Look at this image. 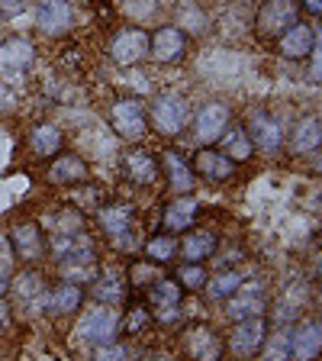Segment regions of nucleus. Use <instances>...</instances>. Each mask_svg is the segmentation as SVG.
Segmentation results:
<instances>
[{
    "label": "nucleus",
    "mask_w": 322,
    "mask_h": 361,
    "mask_svg": "<svg viewBox=\"0 0 322 361\" xmlns=\"http://www.w3.org/2000/svg\"><path fill=\"white\" fill-rule=\"evenodd\" d=\"M264 338H268V323L261 316H248V319H235L233 332H229V352L235 358H255L261 352Z\"/></svg>",
    "instance_id": "nucleus-1"
},
{
    "label": "nucleus",
    "mask_w": 322,
    "mask_h": 361,
    "mask_svg": "<svg viewBox=\"0 0 322 361\" xmlns=\"http://www.w3.org/2000/svg\"><path fill=\"white\" fill-rule=\"evenodd\" d=\"M180 345H184V355H187L190 361H223V336H219L213 326H190L187 332H184V338H180Z\"/></svg>",
    "instance_id": "nucleus-2"
},
{
    "label": "nucleus",
    "mask_w": 322,
    "mask_h": 361,
    "mask_svg": "<svg viewBox=\"0 0 322 361\" xmlns=\"http://www.w3.org/2000/svg\"><path fill=\"white\" fill-rule=\"evenodd\" d=\"M110 123L116 135L126 142H139L149 133V116H145V106L139 100H116L110 110Z\"/></svg>",
    "instance_id": "nucleus-3"
},
{
    "label": "nucleus",
    "mask_w": 322,
    "mask_h": 361,
    "mask_svg": "<svg viewBox=\"0 0 322 361\" xmlns=\"http://www.w3.org/2000/svg\"><path fill=\"white\" fill-rule=\"evenodd\" d=\"M293 23H300L293 0H264V7L258 10V32L264 39H280Z\"/></svg>",
    "instance_id": "nucleus-4"
},
{
    "label": "nucleus",
    "mask_w": 322,
    "mask_h": 361,
    "mask_svg": "<svg viewBox=\"0 0 322 361\" xmlns=\"http://www.w3.org/2000/svg\"><path fill=\"white\" fill-rule=\"evenodd\" d=\"M10 255H16L23 264H36L45 255V235L39 223H16L10 229Z\"/></svg>",
    "instance_id": "nucleus-5"
},
{
    "label": "nucleus",
    "mask_w": 322,
    "mask_h": 361,
    "mask_svg": "<svg viewBox=\"0 0 322 361\" xmlns=\"http://www.w3.org/2000/svg\"><path fill=\"white\" fill-rule=\"evenodd\" d=\"M149 310L161 323L178 319V313H180V284L178 281L158 278L155 284H149Z\"/></svg>",
    "instance_id": "nucleus-6"
},
{
    "label": "nucleus",
    "mask_w": 322,
    "mask_h": 361,
    "mask_svg": "<svg viewBox=\"0 0 322 361\" xmlns=\"http://www.w3.org/2000/svg\"><path fill=\"white\" fill-rule=\"evenodd\" d=\"M149 42L151 36L145 30H120L110 42V59L116 65H135L149 55Z\"/></svg>",
    "instance_id": "nucleus-7"
},
{
    "label": "nucleus",
    "mask_w": 322,
    "mask_h": 361,
    "mask_svg": "<svg viewBox=\"0 0 322 361\" xmlns=\"http://www.w3.org/2000/svg\"><path fill=\"white\" fill-rule=\"evenodd\" d=\"M151 120H155V129L161 135H178L187 123V104L178 94H161L151 106Z\"/></svg>",
    "instance_id": "nucleus-8"
},
{
    "label": "nucleus",
    "mask_w": 322,
    "mask_h": 361,
    "mask_svg": "<svg viewBox=\"0 0 322 361\" xmlns=\"http://www.w3.org/2000/svg\"><path fill=\"white\" fill-rule=\"evenodd\" d=\"M233 123V113L225 104H206L200 113H197V123H194V135L200 139L203 145H213L219 142V135L229 129Z\"/></svg>",
    "instance_id": "nucleus-9"
},
{
    "label": "nucleus",
    "mask_w": 322,
    "mask_h": 361,
    "mask_svg": "<svg viewBox=\"0 0 322 361\" xmlns=\"http://www.w3.org/2000/svg\"><path fill=\"white\" fill-rule=\"evenodd\" d=\"M322 355V323L303 319L290 332V361H316Z\"/></svg>",
    "instance_id": "nucleus-10"
},
{
    "label": "nucleus",
    "mask_w": 322,
    "mask_h": 361,
    "mask_svg": "<svg viewBox=\"0 0 322 361\" xmlns=\"http://www.w3.org/2000/svg\"><path fill=\"white\" fill-rule=\"evenodd\" d=\"M184 49H187V39L178 26H161V30L151 36L149 42V55L161 65H174V61L184 59Z\"/></svg>",
    "instance_id": "nucleus-11"
},
{
    "label": "nucleus",
    "mask_w": 322,
    "mask_h": 361,
    "mask_svg": "<svg viewBox=\"0 0 322 361\" xmlns=\"http://www.w3.org/2000/svg\"><path fill=\"white\" fill-rule=\"evenodd\" d=\"M49 248L58 262H78V258H94V242L87 233H52Z\"/></svg>",
    "instance_id": "nucleus-12"
},
{
    "label": "nucleus",
    "mask_w": 322,
    "mask_h": 361,
    "mask_svg": "<svg viewBox=\"0 0 322 361\" xmlns=\"http://www.w3.org/2000/svg\"><path fill=\"white\" fill-rule=\"evenodd\" d=\"M197 213H200V203L194 200V197L180 194L178 200H171L165 207V216H161V226H165V233H187L190 226H194Z\"/></svg>",
    "instance_id": "nucleus-13"
},
{
    "label": "nucleus",
    "mask_w": 322,
    "mask_h": 361,
    "mask_svg": "<svg viewBox=\"0 0 322 361\" xmlns=\"http://www.w3.org/2000/svg\"><path fill=\"white\" fill-rule=\"evenodd\" d=\"M264 310V287L261 284H242L239 290L229 297V310L225 313L233 319H248V316H261Z\"/></svg>",
    "instance_id": "nucleus-14"
},
{
    "label": "nucleus",
    "mask_w": 322,
    "mask_h": 361,
    "mask_svg": "<svg viewBox=\"0 0 322 361\" xmlns=\"http://www.w3.org/2000/svg\"><path fill=\"white\" fill-rule=\"evenodd\" d=\"M90 171H87V161L78 155H58L49 168V180L58 184V188H71V184H87Z\"/></svg>",
    "instance_id": "nucleus-15"
},
{
    "label": "nucleus",
    "mask_w": 322,
    "mask_h": 361,
    "mask_svg": "<svg viewBox=\"0 0 322 361\" xmlns=\"http://www.w3.org/2000/svg\"><path fill=\"white\" fill-rule=\"evenodd\" d=\"M194 171L206 180H229L235 171V161L225 158L219 149H200L194 158Z\"/></svg>",
    "instance_id": "nucleus-16"
},
{
    "label": "nucleus",
    "mask_w": 322,
    "mask_h": 361,
    "mask_svg": "<svg viewBox=\"0 0 322 361\" xmlns=\"http://www.w3.org/2000/svg\"><path fill=\"white\" fill-rule=\"evenodd\" d=\"M39 26L49 36H61L71 30V7L68 0H39Z\"/></svg>",
    "instance_id": "nucleus-17"
},
{
    "label": "nucleus",
    "mask_w": 322,
    "mask_h": 361,
    "mask_svg": "<svg viewBox=\"0 0 322 361\" xmlns=\"http://www.w3.org/2000/svg\"><path fill=\"white\" fill-rule=\"evenodd\" d=\"M278 52L290 61H300V59H309L313 52V30L303 26V23H293L290 30L278 39Z\"/></svg>",
    "instance_id": "nucleus-18"
},
{
    "label": "nucleus",
    "mask_w": 322,
    "mask_h": 361,
    "mask_svg": "<svg viewBox=\"0 0 322 361\" xmlns=\"http://www.w3.org/2000/svg\"><path fill=\"white\" fill-rule=\"evenodd\" d=\"M116 332H120V316H116V310H97V313H90V319L84 323V338L94 342V345L116 342Z\"/></svg>",
    "instance_id": "nucleus-19"
},
{
    "label": "nucleus",
    "mask_w": 322,
    "mask_h": 361,
    "mask_svg": "<svg viewBox=\"0 0 322 361\" xmlns=\"http://www.w3.org/2000/svg\"><path fill=\"white\" fill-rule=\"evenodd\" d=\"M32 59H36V52H32V42H26V39H7L0 45V71H7V75L26 71Z\"/></svg>",
    "instance_id": "nucleus-20"
},
{
    "label": "nucleus",
    "mask_w": 322,
    "mask_h": 361,
    "mask_svg": "<svg viewBox=\"0 0 322 361\" xmlns=\"http://www.w3.org/2000/svg\"><path fill=\"white\" fill-rule=\"evenodd\" d=\"M248 139H252L255 149L274 152V149H280V139H284V135H280L278 120H271L268 113H255L252 123H248Z\"/></svg>",
    "instance_id": "nucleus-21"
},
{
    "label": "nucleus",
    "mask_w": 322,
    "mask_h": 361,
    "mask_svg": "<svg viewBox=\"0 0 322 361\" xmlns=\"http://www.w3.org/2000/svg\"><path fill=\"white\" fill-rule=\"evenodd\" d=\"M161 165H165V174H168V184H171L174 194H190L194 190V168L180 158V152L168 149L165 158H161Z\"/></svg>",
    "instance_id": "nucleus-22"
},
{
    "label": "nucleus",
    "mask_w": 322,
    "mask_h": 361,
    "mask_svg": "<svg viewBox=\"0 0 322 361\" xmlns=\"http://www.w3.org/2000/svg\"><path fill=\"white\" fill-rule=\"evenodd\" d=\"M319 145H322V120L319 116H303V120H297V126H293V133H290V149L306 155V152H316Z\"/></svg>",
    "instance_id": "nucleus-23"
},
{
    "label": "nucleus",
    "mask_w": 322,
    "mask_h": 361,
    "mask_svg": "<svg viewBox=\"0 0 322 361\" xmlns=\"http://www.w3.org/2000/svg\"><path fill=\"white\" fill-rule=\"evenodd\" d=\"M219 152H223L225 158H233L235 165H239V161H248L252 152H255L252 139H248V129L245 126H229L223 135H219Z\"/></svg>",
    "instance_id": "nucleus-24"
},
{
    "label": "nucleus",
    "mask_w": 322,
    "mask_h": 361,
    "mask_svg": "<svg viewBox=\"0 0 322 361\" xmlns=\"http://www.w3.org/2000/svg\"><path fill=\"white\" fill-rule=\"evenodd\" d=\"M100 226L110 239H126L129 229H132V207L126 203H113V207H104L100 210Z\"/></svg>",
    "instance_id": "nucleus-25"
},
{
    "label": "nucleus",
    "mask_w": 322,
    "mask_h": 361,
    "mask_svg": "<svg viewBox=\"0 0 322 361\" xmlns=\"http://www.w3.org/2000/svg\"><path fill=\"white\" fill-rule=\"evenodd\" d=\"M81 300H84L81 287L71 284V281H61L58 287H52V293H49L45 307L52 310V313H58V316H68V313H75V310L81 307Z\"/></svg>",
    "instance_id": "nucleus-26"
},
{
    "label": "nucleus",
    "mask_w": 322,
    "mask_h": 361,
    "mask_svg": "<svg viewBox=\"0 0 322 361\" xmlns=\"http://www.w3.org/2000/svg\"><path fill=\"white\" fill-rule=\"evenodd\" d=\"M178 252L187 262H197V264H203L206 258L216 252V235L213 233H187L184 235V242L178 245Z\"/></svg>",
    "instance_id": "nucleus-27"
},
{
    "label": "nucleus",
    "mask_w": 322,
    "mask_h": 361,
    "mask_svg": "<svg viewBox=\"0 0 322 361\" xmlns=\"http://www.w3.org/2000/svg\"><path fill=\"white\" fill-rule=\"evenodd\" d=\"M126 174H129V180H135V184H155L158 180L155 158H151L149 152H142V149L129 152L126 155Z\"/></svg>",
    "instance_id": "nucleus-28"
},
{
    "label": "nucleus",
    "mask_w": 322,
    "mask_h": 361,
    "mask_svg": "<svg viewBox=\"0 0 322 361\" xmlns=\"http://www.w3.org/2000/svg\"><path fill=\"white\" fill-rule=\"evenodd\" d=\"M30 149L36 152L39 158H52L61 152V133L55 126H49V123H39V126H32L30 133Z\"/></svg>",
    "instance_id": "nucleus-29"
},
{
    "label": "nucleus",
    "mask_w": 322,
    "mask_h": 361,
    "mask_svg": "<svg viewBox=\"0 0 322 361\" xmlns=\"http://www.w3.org/2000/svg\"><path fill=\"white\" fill-rule=\"evenodd\" d=\"M242 284H245V274H242L239 268H229V271H219L216 278L206 284V290H210L213 300H229Z\"/></svg>",
    "instance_id": "nucleus-30"
},
{
    "label": "nucleus",
    "mask_w": 322,
    "mask_h": 361,
    "mask_svg": "<svg viewBox=\"0 0 322 361\" xmlns=\"http://www.w3.org/2000/svg\"><path fill=\"white\" fill-rule=\"evenodd\" d=\"M174 255H178V239H174L171 233L151 235V239L145 242V258H149L151 264H168V262H174Z\"/></svg>",
    "instance_id": "nucleus-31"
},
{
    "label": "nucleus",
    "mask_w": 322,
    "mask_h": 361,
    "mask_svg": "<svg viewBox=\"0 0 322 361\" xmlns=\"http://www.w3.org/2000/svg\"><path fill=\"white\" fill-rule=\"evenodd\" d=\"M61 281H71V284H94V281H97V258L61 262Z\"/></svg>",
    "instance_id": "nucleus-32"
},
{
    "label": "nucleus",
    "mask_w": 322,
    "mask_h": 361,
    "mask_svg": "<svg viewBox=\"0 0 322 361\" xmlns=\"http://www.w3.org/2000/svg\"><path fill=\"white\" fill-rule=\"evenodd\" d=\"M90 293H94L100 303H113V307H116V303H123V297H126V287H123V281L116 278V274H104V278L97 274Z\"/></svg>",
    "instance_id": "nucleus-33"
},
{
    "label": "nucleus",
    "mask_w": 322,
    "mask_h": 361,
    "mask_svg": "<svg viewBox=\"0 0 322 361\" xmlns=\"http://www.w3.org/2000/svg\"><path fill=\"white\" fill-rule=\"evenodd\" d=\"M13 293H16V300H23V303L42 300V278H39L36 271H23L20 278L13 281Z\"/></svg>",
    "instance_id": "nucleus-34"
},
{
    "label": "nucleus",
    "mask_w": 322,
    "mask_h": 361,
    "mask_svg": "<svg viewBox=\"0 0 322 361\" xmlns=\"http://www.w3.org/2000/svg\"><path fill=\"white\" fill-rule=\"evenodd\" d=\"M258 355H264V361H290V332H274L271 342L264 338Z\"/></svg>",
    "instance_id": "nucleus-35"
},
{
    "label": "nucleus",
    "mask_w": 322,
    "mask_h": 361,
    "mask_svg": "<svg viewBox=\"0 0 322 361\" xmlns=\"http://www.w3.org/2000/svg\"><path fill=\"white\" fill-rule=\"evenodd\" d=\"M178 284H180V287H187V290H197V287H206V271H203L197 262H187L184 268L178 271Z\"/></svg>",
    "instance_id": "nucleus-36"
},
{
    "label": "nucleus",
    "mask_w": 322,
    "mask_h": 361,
    "mask_svg": "<svg viewBox=\"0 0 322 361\" xmlns=\"http://www.w3.org/2000/svg\"><path fill=\"white\" fill-rule=\"evenodd\" d=\"M309 78L322 81V26L313 32V52H309Z\"/></svg>",
    "instance_id": "nucleus-37"
},
{
    "label": "nucleus",
    "mask_w": 322,
    "mask_h": 361,
    "mask_svg": "<svg viewBox=\"0 0 322 361\" xmlns=\"http://www.w3.org/2000/svg\"><path fill=\"white\" fill-rule=\"evenodd\" d=\"M151 323V313L142 307H129V316H126V323H123V329L129 332V336H135L139 329H145V326Z\"/></svg>",
    "instance_id": "nucleus-38"
},
{
    "label": "nucleus",
    "mask_w": 322,
    "mask_h": 361,
    "mask_svg": "<svg viewBox=\"0 0 322 361\" xmlns=\"http://www.w3.org/2000/svg\"><path fill=\"white\" fill-rule=\"evenodd\" d=\"M97 361H126V348L116 345V342H104V345H97Z\"/></svg>",
    "instance_id": "nucleus-39"
},
{
    "label": "nucleus",
    "mask_w": 322,
    "mask_h": 361,
    "mask_svg": "<svg viewBox=\"0 0 322 361\" xmlns=\"http://www.w3.org/2000/svg\"><path fill=\"white\" fill-rule=\"evenodd\" d=\"M132 281H135L139 287H142V281H158V271L142 268V264H135V268H132Z\"/></svg>",
    "instance_id": "nucleus-40"
},
{
    "label": "nucleus",
    "mask_w": 322,
    "mask_h": 361,
    "mask_svg": "<svg viewBox=\"0 0 322 361\" xmlns=\"http://www.w3.org/2000/svg\"><path fill=\"white\" fill-rule=\"evenodd\" d=\"M16 104V97H13V90L7 87V84H0V113H7L10 106Z\"/></svg>",
    "instance_id": "nucleus-41"
},
{
    "label": "nucleus",
    "mask_w": 322,
    "mask_h": 361,
    "mask_svg": "<svg viewBox=\"0 0 322 361\" xmlns=\"http://www.w3.org/2000/svg\"><path fill=\"white\" fill-rule=\"evenodd\" d=\"M0 10H4V13H20L23 0H0Z\"/></svg>",
    "instance_id": "nucleus-42"
},
{
    "label": "nucleus",
    "mask_w": 322,
    "mask_h": 361,
    "mask_svg": "<svg viewBox=\"0 0 322 361\" xmlns=\"http://www.w3.org/2000/svg\"><path fill=\"white\" fill-rule=\"evenodd\" d=\"M10 326V307L4 300H0V336H4V329Z\"/></svg>",
    "instance_id": "nucleus-43"
},
{
    "label": "nucleus",
    "mask_w": 322,
    "mask_h": 361,
    "mask_svg": "<svg viewBox=\"0 0 322 361\" xmlns=\"http://www.w3.org/2000/svg\"><path fill=\"white\" fill-rule=\"evenodd\" d=\"M303 7H306V10H309V13L322 16V0H303Z\"/></svg>",
    "instance_id": "nucleus-44"
},
{
    "label": "nucleus",
    "mask_w": 322,
    "mask_h": 361,
    "mask_svg": "<svg viewBox=\"0 0 322 361\" xmlns=\"http://www.w3.org/2000/svg\"><path fill=\"white\" fill-rule=\"evenodd\" d=\"M10 287V271L7 268H0V297H4V290Z\"/></svg>",
    "instance_id": "nucleus-45"
},
{
    "label": "nucleus",
    "mask_w": 322,
    "mask_h": 361,
    "mask_svg": "<svg viewBox=\"0 0 322 361\" xmlns=\"http://www.w3.org/2000/svg\"><path fill=\"white\" fill-rule=\"evenodd\" d=\"M319 287H322V264H319Z\"/></svg>",
    "instance_id": "nucleus-46"
},
{
    "label": "nucleus",
    "mask_w": 322,
    "mask_h": 361,
    "mask_svg": "<svg viewBox=\"0 0 322 361\" xmlns=\"http://www.w3.org/2000/svg\"><path fill=\"white\" fill-rule=\"evenodd\" d=\"M319 152H322V145H319ZM319 168H322V155H319Z\"/></svg>",
    "instance_id": "nucleus-47"
}]
</instances>
